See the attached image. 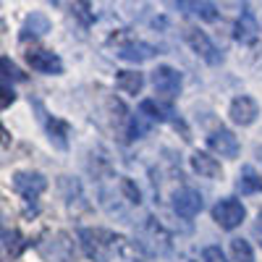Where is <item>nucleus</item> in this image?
<instances>
[{"instance_id":"nucleus-18","label":"nucleus","mask_w":262,"mask_h":262,"mask_svg":"<svg viewBox=\"0 0 262 262\" xmlns=\"http://www.w3.org/2000/svg\"><path fill=\"white\" fill-rule=\"evenodd\" d=\"M236 186H238V191H242V194H254V191L262 189V179L257 176V170L252 165H247V168H242V173H238Z\"/></svg>"},{"instance_id":"nucleus-8","label":"nucleus","mask_w":262,"mask_h":262,"mask_svg":"<svg viewBox=\"0 0 262 262\" xmlns=\"http://www.w3.org/2000/svg\"><path fill=\"white\" fill-rule=\"evenodd\" d=\"M27 63L32 66L34 71L45 74V76H60L63 74V60L53 50H42V48L29 50L27 53Z\"/></svg>"},{"instance_id":"nucleus-1","label":"nucleus","mask_w":262,"mask_h":262,"mask_svg":"<svg viewBox=\"0 0 262 262\" xmlns=\"http://www.w3.org/2000/svg\"><path fill=\"white\" fill-rule=\"evenodd\" d=\"M97 244L107 257H116L118 262H149V254L139 247V242H131V238L113 233V231H95Z\"/></svg>"},{"instance_id":"nucleus-16","label":"nucleus","mask_w":262,"mask_h":262,"mask_svg":"<svg viewBox=\"0 0 262 262\" xmlns=\"http://www.w3.org/2000/svg\"><path fill=\"white\" fill-rule=\"evenodd\" d=\"M116 86L123 92V95H139L142 86H144V76L139 71H118L116 76Z\"/></svg>"},{"instance_id":"nucleus-28","label":"nucleus","mask_w":262,"mask_h":262,"mask_svg":"<svg viewBox=\"0 0 262 262\" xmlns=\"http://www.w3.org/2000/svg\"><path fill=\"white\" fill-rule=\"evenodd\" d=\"M0 137H3V128H0Z\"/></svg>"},{"instance_id":"nucleus-26","label":"nucleus","mask_w":262,"mask_h":262,"mask_svg":"<svg viewBox=\"0 0 262 262\" xmlns=\"http://www.w3.org/2000/svg\"><path fill=\"white\" fill-rule=\"evenodd\" d=\"M13 100H16V95H13L11 86H8V84H0V111H3V107H8Z\"/></svg>"},{"instance_id":"nucleus-17","label":"nucleus","mask_w":262,"mask_h":262,"mask_svg":"<svg viewBox=\"0 0 262 262\" xmlns=\"http://www.w3.org/2000/svg\"><path fill=\"white\" fill-rule=\"evenodd\" d=\"M50 32V18L45 13H32L27 16L24 21V29H21V37H42V34H48Z\"/></svg>"},{"instance_id":"nucleus-25","label":"nucleus","mask_w":262,"mask_h":262,"mask_svg":"<svg viewBox=\"0 0 262 262\" xmlns=\"http://www.w3.org/2000/svg\"><path fill=\"white\" fill-rule=\"evenodd\" d=\"M202 259H205V262H228L221 247H205V249H202Z\"/></svg>"},{"instance_id":"nucleus-12","label":"nucleus","mask_w":262,"mask_h":262,"mask_svg":"<svg viewBox=\"0 0 262 262\" xmlns=\"http://www.w3.org/2000/svg\"><path fill=\"white\" fill-rule=\"evenodd\" d=\"M34 105H37V111H39V121L45 123V128H48L50 142L58 149H66V147H69V126H66L63 121H58V118H53V116H48L45 107H42L39 102H34Z\"/></svg>"},{"instance_id":"nucleus-14","label":"nucleus","mask_w":262,"mask_h":262,"mask_svg":"<svg viewBox=\"0 0 262 262\" xmlns=\"http://www.w3.org/2000/svg\"><path fill=\"white\" fill-rule=\"evenodd\" d=\"M189 163H191V170L196 173L200 179H221L223 176V168H221V163H217L212 155H207V152H194V155L189 158Z\"/></svg>"},{"instance_id":"nucleus-3","label":"nucleus","mask_w":262,"mask_h":262,"mask_svg":"<svg viewBox=\"0 0 262 262\" xmlns=\"http://www.w3.org/2000/svg\"><path fill=\"white\" fill-rule=\"evenodd\" d=\"M244 217H247V207L233 200V196H226V200H221L215 207H212V221L226 228V231H233L244 223Z\"/></svg>"},{"instance_id":"nucleus-23","label":"nucleus","mask_w":262,"mask_h":262,"mask_svg":"<svg viewBox=\"0 0 262 262\" xmlns=\"http://www.w3.org/2000/svg\"><path fill=\"white\" fill-rule=\"evenodd\" d=\"M139 113H142V116H147L152 123H160V121H165V116H163V107H160L155 100H142V102H139Z\"/></svg>"},{"instance_id":"nucleus-24","label":"nucleus","mask_w":262,"mask_h":262,"mask_svg":"<svg viewBox=\"0 0 262 262\" xmlns=\"http://www.w3.org/2000/svg\"><path fill=\"white\" fill-rule=\"evenodd\" d=\"M147 128H149V123H144L142 116H131L128 118V139H142L147 134Z\"/></svg>"},{"instance_id":"nucleus-5","label":"nucleus","mask_w":262,"mask_h":262,"mask_svg":"<svg viewBox=\"0 0 262 262\" xmlns=\"http://www.w3.org/2000/svg\"><path fill=\"white\" fill-rule=\"evenodd\" d=\"M202 194L196 189H179L176 194H173V212H176L179 217H184V221H191V217H196L202 212Z\"/></svg>"},{"instance_id":"nucleus-22","label":"nucleus","mask_w":262,"mask_h":262,"mask_svg":"<svg viewBox=\"0 0 262 262\" xmlns=\"http://www.w3.org/2000/svg\"><path fill=\"white\" fill-rule=\"evenodd\" d=\"M6 81H24V74H21V69L13 60L0 58V84H6Z\"/></svg>"},{"instance_id":"nucleus-7","label":"nucleus","mask_w":262,"mask_h":262,"mask_svg":"<svg viewBox=\"0 0 262 262\" xmlns=\"http://www.w3.org/2000/svg\"><path fill=\"white\" fill-rule=\"evenodd\" d=\"M152 86H155V92L165 97H176L181 92V74L173 66H158L152 71Z\"/></svg>"},{"instance_id":"nucleus-9","label":"nucleus","mask_w":262,"mask_h":262,"mask_svg":"<svg viewBox=\"0 0 262 262\" xmlns=\"http://www.w3.org/2000/svg\"><path fill=\"white\" fill-rule=\"evenodd\" d=\"M228 116H231V121H233L236 126H252V123L257 121V116H259V105H257V100L249 97V95H238V97H233V102H231Z\"/></svg>"},{"instance_id":"nucleus-6","label":"nucleus","mask_w":262,"mask_h":262,"mask_svg":"<svg viewBox=\"0 0 262 262\" xmlns=\"http://www.w3.org/2000/svg\"><path fill=\"white\" fill-rule=\"evenodd\" d=\"M13 189L24 196L27 202H34L37 196L48 189V179L42 173H29V170H21L13 176Z\"/></svg>"},{"instance_id":"nucleus-13","label":"nucleus","mask_w":262,"mask_h":262,"mask_svg":"<svg viewBox=\"0 0 262 262\" xmlns=\"http://www.w3.org/2000/svg\"><path fill=\"white\" fill-rule=\"evenodd\" d=\"M257 37H259V24H257L254 13L244 8L233 27V39L242 42V45H252V42H257Z\"/></svg>"},{"instance_id":"nucleus-11","label":"nucleus","mask_w":262,"mask_h":262,"mask_svg":"<svg viewBox=\"0 0 262 262\" xmlns=\"http://www.w3.org/2000/svg\"><path fill=\"white\" fill-rule=\"evenodd\" d=\"M155 55H158V48L149 45V42H142V39L126 42V45L118 48V58L126 63H144V60H152Z\"/></svg>"},{"instance_id":"nucleus-15","label":"nucleus","mask_w":262,"mask_h":262,"mask_svg":"<svg viewBox=\"0 0 262 262\" xmlns=\"http://www.w3.org/2000/svg\"><path fill=\"white\" fill-rule=\"evenodd\" d=\"M60 191L66 196V205H69V210H84V207H90V202H86V196H84V189L76 179L71 176H63L60 179Z\"/></svg>"},{"instance_id":"nucleus-27","label":"nucleus","mask_w":262,"mask_h":262,"mask_svg":"<svg viewBox=\"0 0 262 262\" xmlns=\"http://www.w3.org/2000/svg\"><path fill=\"white\" fill-rule=\"evenodd\" d=\"M254 236H257V242L262 244V212L257 215V223H254Z\"/></svg>"},{"instance_id":"nucleus-4","label":"nucleus","mask_w":262,"mask_h":262,"mask_svg":"<svg viewBox=\"0 0 262 262\" xmlns=\"http://www.w3.org/2000/svg\"><path fill=\"white\" fill-rule=\"evenodd\" d=\"M184 39L189 42V48L200 55L207 66H217V63H223V53L215 48V42L202 32V29H196V27H189L184 29Z\"/></svg>"},{"instance_id":"nucleus-2","label":"nucleus","mask_w":262,"mask_h":262,"mask_svg":"<svg viewBox=\"0 0 262 262\" xmlns=\"http://www.w3.org/2000/svg\"><path fill=\"white\" fill-rule=\"evenodd\" d=\"M139 247L149 254H168L173 249L170 244V233L163 228V223H158L155 217H144L142 226H139Z\"/></svg>"},{"instance_id":"nucleus-10","label":"nucleus","mask_w":262,"mask_h":262,"mask_svg":"<svg viewBox=\"0 0 262 262\" xmlns=\"http://www.w3.org/2000/svg\"><path fill=\"white\" fill-rule=\"evenodd\" d=\"M207 147L215 152V155H221V158H236L238 155V139L233 137V131L228 128H217L212 131V134L207 137Z\"/></svg>"},{"instance_id":"nucleus-21","label":"nucleus","mask_w":262,"mask_h":262,"mask_svg":"<svg viewBox=\"0 0 262 262\" xmlns=\"http://www.w3.org/2000/svg\"><path fill=\"white\" fill-rule=\"evenodd\" d=\"M231 254H233L236 262H254V252H252V244L247 242V238H233Z\"/></svg>"},{"instance_id":"nucleus-19","label":"nucleus","mask_w":262,"mask_h":262,"mask_svg":"<svg viewBox=\"0 0 262 262\" xmlns=\"http://www.w3.org/2000/svg\"><path fill=\"white\" fill-rule=\"evenodd\" d=\"M118 186H121V194H123V200H126L128 205H142V189L137 186L134 179L121 176V179H118Z\"/></svg>"},{"instance_id":"nucleus-20","label":"nucleus","mask_w":262,"mask_h":262,"mask_svg":"<svg viewBox=\"0 0 262 262\" xmlns=\"http://www.w3.org/2000/svg\"><path fill=\"white\" fill-rule=\"evenodd\" d=\"M176 8H186L189 13H196L205 21H215L217 18V8L212 3H176Z\"/></svg>"}]
</instances>
